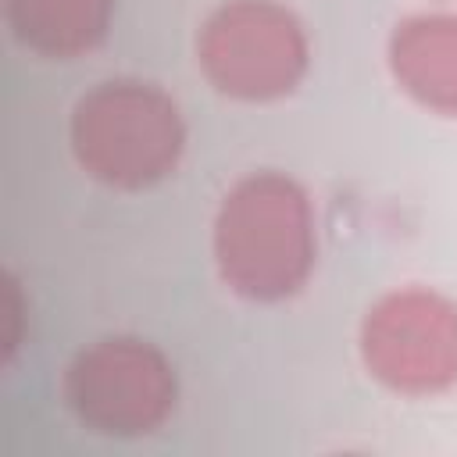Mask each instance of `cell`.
I'll return each mask as SVG.
<instances>
[{"mask_svg":"<svg viewBox=\"0 0 457 457\" xmlns=\"http://www.w3.org/2000/svg\"><path fill=\"white\" fill-rule=\"evenodd\" d=\"M186 125L175 100L154 82L107 79L71 111L75 161L107 186L143 189L161 182L182 157Z\"/></svg>","mask_w":457,"mask_h":457,"instance_id":"cell-2","label":"cell"},{"mask_svg":"<svg viewBox=\"0 0 457 457\" xmlns=\"http://www.w3.org/2000/svg\"><path fill=\"white\" fill-rule=\"evenodd\" d=\"M204 75L228 96L271 100L307 71V36L293 11L275 0H225L196 36Z\"/></svg>","mask_w":457,"mask_h":457,"instance_id":"cell-3","label":"cell"},{"mask_svg":"<svg viewBox=\"0 0 457 457\" xmlns=\"http://www.w3.org/2000/svg\"><path fill=\"white\" fill-rule=\"evenodd\" d=\"M114 0H4L14 39L43 57H75L96 46Z\"/></svg>","mask_w":457,"mask_h":457,"instance_id":"cell-7","label":"cell"},{"mask_svg":"<svg viewBox=\"0 0 457 457\" xmlns=\"http://www.w3.org/2000/svg\"><path fill=\"white\" fill-rule=\"evenodd\" d=\"M221 278L246 300H282L314 268V211L300 182L278 171L239 179L214 218Z\"/></svg>","mask_w":457,"mask_h":457,"instance_id":"cell-1","label":"cell"},{"mask_svg":"<svg viewBox=\"0 0 457 457\" xmlns=\"http://www.w3.org/2000/svg\"><path fill=\"white\" fill-rule=\"evenodd\" d=\"M396 82L425 107L457 118V14H414L389 39Z\"/></svg>","mask_w":457,"mask_h":457,"instance_id":"cell-6","label":"cell"},{"mask_svg":"<svg viewBox=\"0 0 457 457\" xmlns=\"http://www.w3.org/2000/svg\"><path fill=\"white\" fill-rule=\"evenodd\" d=\"M64 400L93 432L143 436L171 414L175 371L154 343L107 336L75 353L64 371Z\"/></svg>","mask_w":457,"mask_h":457,"instance_id":"cell-4","label":"cell"},{"mask_svg":"<svg viewBox=\"0 0 457 457\" xmlns=\"http://www.w3.org/2000/svg\"><path fill=\"white\" fill-rule=\"evenodd\" d=\"M368 371L396 393L425 396L457 382V303L432 289L386 293L361 325Z\"/></svg>","mask_w":457,"mask_h":457,"instance_id":"cell-5","label":"cell"}]
</instances>
